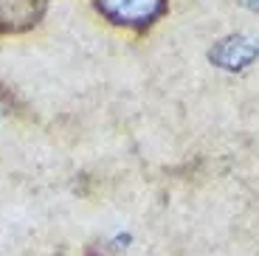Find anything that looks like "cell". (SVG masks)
Masks as SVG:
<instances>
[{
    "mask_svg": "<svg viewBox=\"0 0 259 256\" xmlns=\"http://www.w3.org/2000/svg\"><path fill=\"white\" fill-rule=\"evenodd\" d=\"M169 0H96V9L102 17H107L113 26L144 31L152 23L166 14Z\"/></svg>",
    "mask_w": 259,
    "mask_h": 256,
    "instance_id": "obj_1",
    "label": "cell"
},
{
    "mask_svg": "<svg viewBox=\"0 0 259 256\" xmlns=\"http://www.w3.org/2000/svg\"><path fill=\"white\" fill-rule=\"evenodd\" d=\"M259 57V37H251V34H231V37H223L214 42V48L208 51V59H211L217 68L223 71H242L253 59Z\"/></svg>",
    "mask_w": 259,
    "mask_h": 256,
    "instance_id": "obj_2",
    "label": "cell"
},
{
    "mask_svg": "<svg viewBox=\"0 0 259 256\" xmlns=\"http://www.w3.org/2000/svg\"><path fill=\"white\" fill-rule=\"evenodd\" d=\"M48 0H0V34H17L37 26Z\"/></svg>",
    "mask_w": 259,
    "mask_h": 256,
    "instance_id": "obj_3",
    "label": "cell"
},
{
    "mask_svg": "<svg viewBox=\"0 0 259 256\" xmlns=\"http://www.w3.org/2000/svg\"><path fill=\"white\" fill-rule=\"evenodd\" d=\"M248 9H253V12H259V0H242Z\"/></svg>",
    "mask_w": 259,
    "mask_h": 256,
    "instance_id": "obj_4",
    "label": "cell"
}]
</instances>
